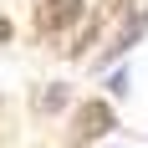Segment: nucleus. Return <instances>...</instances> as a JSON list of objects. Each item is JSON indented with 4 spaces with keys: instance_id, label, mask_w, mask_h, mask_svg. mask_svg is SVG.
<instances>
[{
    "instance_id": "f257e3e1",
    "label": "nucleus",
    "mask_w": 148,
    "mask_h": 148,
    "mask_svg": "<svg viewBox=\"0 0 148 148\" xmlns=\"http://www.w3.org/2000/svg\"><path fill=\"white\" fill-rule=\"evenodd\" d=\"M77 123H82V138H102L107 128H112V107H107V102H87Z\"/></svg>"
},
{
    "instance_id": "f03ea898",
    "label": "nucleus",
    "mask_w": 148,
    "mask_h": 148,
    "mask_svg": "<svg viewBox=\"0 0 148 148\" xmlns=\"http://www.w3.org/2000/svg\"><path fill=\"white\" fill-rule=\"evenodd\" d=\"M77 15H82V0H51V5L41 10V26L46 31H61V26H72Z\"/></svg>"
},
{
    "instance_id": "7ed1b4c3",
    "label": "nucleus",
    "mask_w": 148,
    "mask_h": 148,
    "mask_svg": "<svg viewBox=\"0 0 148 148\" xmlns=\"http://www.w3.org/2000/svg\"><path fill=\"white\" fill-rule=\"evenodd\" d=\"M61 102H66V92H61V87H51V92L41 97V107H61Z\"/></svg>"
},
{
    "instance_id": "20e7f679",
    "label": "nucleus",
    "mask_w": 148,
    "mask_h": 148,
    "mask_svg": "<svg viewBox=\"0 0 148 148\" xmlns=\"http://www.w3.org/2000/svg\"><path fill=\"white\" fill-rule=\"evenodd\" d=\"M5 36H10V21H0V41H5Z\"/></svg>"
}]
</instances>
